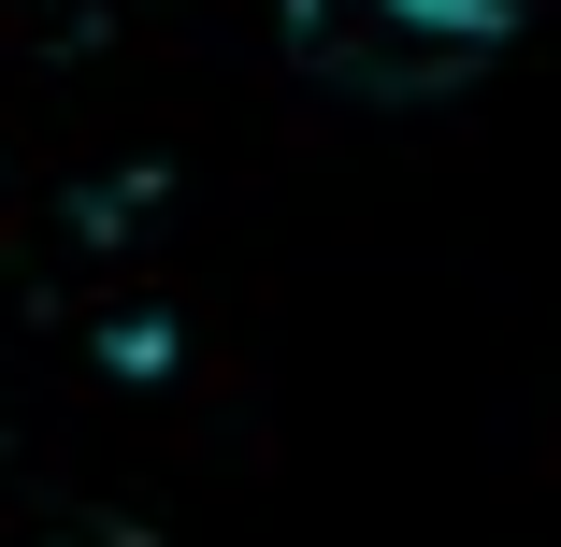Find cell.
Wrapping results in <instances>:
<instances>
[{
	"instance_id": "1",
	"label": "cell",
	"mask_w": 561,
	"mask_h": 547,
	"mask_svg": "<svg viewBox=\"0 0 561 547\" xmlns=\"http://www.w3.org/2000/svg\"><path fill=\"white\" fill-rule=\"evenodd\" d=\"M288 44L346 101H446L504 58V0H288Z\"/></svg>"
}]
</instances>
